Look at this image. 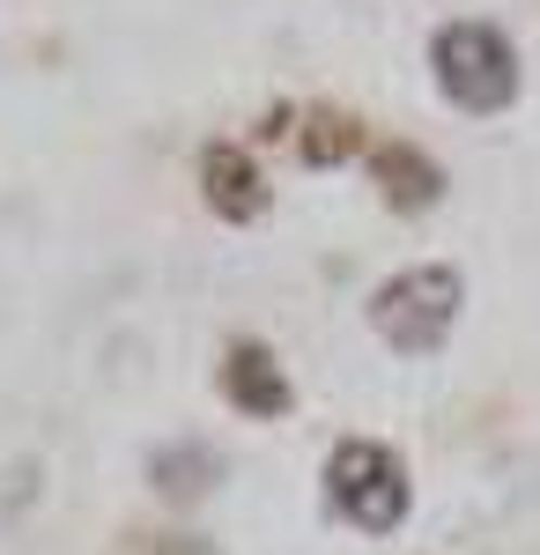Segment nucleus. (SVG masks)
<instances>
[{"mask_svg": "<svg viewBox=\"0 0 540 555\" xmlns=\"http://www.w3.org/2000/svg\"><path fill=\"white\" fill-rule=\"evenodd\" d=\"M201 201L222 222H259L267 215V171L252 164V149H237V141H208L201 149Z\"/></svg>", "mask_w": 540, "mask_h": 555, "instance_id": "4", "label": "nucleus"}, {"mask_svg": "<svg viewBox=\"0 0 540 555\" xmlns=\"http://www.w3.org/2000/svg\"><path fill=\"white\" fill-rule=\"evenodd\" d=\"M429 75L445 89V104L466 112V119H497V112L518 104V52L481 15H459L429 38Z\"/></svg>", "mask_w": 540, "mask_h": 555, "instance_id": "1", "label": "nucleus"}, {"mask_svg": "<svg viewBox=\"0 0 540 555\" xmlns=\"http://www.w3.org/2000/svg\"><path fill=\"white\" fill-rule=\"evenodd\" d=\"M326 504L356 533H400L415 512V481L377 437H340L326 452Z\"/></svg>", "mask_w": 540, "mask_h": 555, "instance_id": "3", "label": "nucleus"}, {"mask_svg": "<svg viewBox=\"0 0 540 555\" xmlns=\"http://www.w3.org/2000/svg\"><path fill=\"white\" fill-rule=\"evenodd\" d=\"M222 400L237 415H252V423H274V415H290V371L259 341H230V356H222Z\"/></svg>", "mask_w": 540, "mask_h": 555, "instance_id": "5", "label": "nucleus"}, {"mask_svg": "<svg viewBox=\"0 0 540 555\" xmlns=\"http://www.w3.org/2000/svg\"><path fill=\"white\" fill-rule=\"evenodd\" d=\"M149 481H156V496H170V504H201L215 481H222V452L201 444V437L156 444V452H149Z\"/></svg>", "mask_w": 540, "mask_h": 555, "instance_id": "7", "label": "nucleus"}, {"mask_svg": "<svg viewBox=\"0 0 540 555\" xmlns=\"http://www.w3.org/2000/svg\"><path fill=\"white\" fill-rule=\"evenodd\" d=\"M371 178L385 185V201L400 215H422L445 201V171L422 156V149H408V141H385V149H371Z\"/></svg>", "mask_w": 540, "mask_h": 555, "instance_id": "6", "label": "nucleus"}, {"mask_svg": "<svg viewBox=\"0 0 540 555\" xmlns=\"http://www.w3.org/2000/svg\"><path fill=\"white\" fill-rule=\"evenodd\" d=\"M141 555H222L215 541H201V533H164V541H149Z\"/></svg>", "mask_w": 540, "mask_h": 555, "instance_id": "8", "label": "nucleus"}, {"mask_svg": "<svg viewBox=\"0 0 540 555\" xmlns=\"http://www.w3.org/2000/svg\"><path fill=\"white\" fill-rule=\"evenodd\" d=\"M459 311H466V274L459 267H408V274H385L371 289V326L385 348L400 356H437L452 341Z\"/></svg>", "mask_w": 540, "mask_h": 555, "instance_id": "2", "label": "nucleus"}]
</instances>
